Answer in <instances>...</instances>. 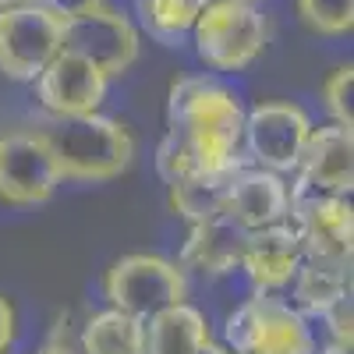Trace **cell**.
Returning a JSON list of instances; mask_svg holds the SVG:
<instances>
[{
    "instance_id": "21",
    "label": "cell",
    "mask_w": 354,
    "mask_h": 354,
    "mask_svg": "<svg viewBox=\"0 0 354 354\" xmlns=\"http://www.w3.org/2000/svg\"><path fill=\"white\" fill-rule=\"evenodd\" d=\"M298 15L319 36H347L354 28V0H298Z\"/></svg>"
},
{
    "instance_id": "24",
    "label": "cell",
    "mask_w": 354,
    "mask_h": 354,
    "mask_svg": "<svg viewBox=\"0 0 354 354\" xmlns=\"http://www.w3.org/2000/svg\"><path fill=\"white\" fill-rule=\"evenodd\" d=\"M39 4L50 8L53 15H61V18H75V15H85V11L100 8L103 0H39Z\"/></svg>"
},
{
    "instance_id": "28",
    "label": "cell",
    "mask_w": 354,
    "mask_h": 354,
    "mask_svg": "<svg viewBox=\"0 0 354 354\" xmlns=\"http://www.w3.org/2000/svg\"><path fill=\"white\" fill-rule=\"evenodd\" d=\"M15 4H32V0H0V8H15Z\"/></svg>"
},
{
    "instance_id": "9",
    "label": "cell",
    "mask_w": 354,
    "mask_h": 354,
    "mask_svg": "<svg viewBox=\"0 0 354 354\" xmlns=\"http://www.w3.org/2000/svg\"><path fill=\"white\" fill-rule=\"evenodd\" d=\"M57 185H61V174L36 131L0 138V202L39 205L57 192Z\"/></svg>"
},
{
    "instance_id": "7",
    "label": "cell",
    "mask_w": 354,
    "mask_h": 354,
    "mask_svg": "<svg viewBox=\"0 0 354 354\" xmlns=\"http://www.w3.org/2000/svg\"><path fill=\"white\" fill-rule=\"evenodd\" d=\"M61 46L96 64L106 78H117L138 61V28L128 15L100 4L85 15L64 18Z\"/></svg>"
},
{
    "instance_id": "23",
    "label": "cell",
    "mask_w": 354,
    "mask_h": 354,
    "mask_svg": "<svg viewBox=\"0 0 354 354\" xmlns=\"http://www.w3.org/2000/svg\"><path fill=\"white\" fill-rule=\"evenodd\" d=\"M322 319H326V326H330L333 344H344V347L354 344V308H351V294H347V298H340L337 305H330L326 312H322Z\"/></svg>"
},
{
    "instance_id": "16",
    "label": "cell",
    "mask_w": 354,
    "mask_h": 354,
    "mask_svg": "<svg viewBox=\"0 0 354 354\" xmlns=\"http://www.w3.org/2000/svg\"><path fill=\"white\" fill-rule=\"evenodd\" d=\"M241 167H245V160H230V163L213 167V170H195V174L177 177V181H170V205L188 223L223 216L227 195L234 188V177L241 174Z\"/></svg>"
},
{
    "instance_id": "29",
    "label": "cell",
    "mask_w": 354,
    "mask_h": 354,
    "mask_svg": "<svg viewBox=\"0 0 354 354\" xmlns=\"http://www.w3.org/2000/svg\"><path fill=\"white\" fill-rule=\"evenodd\" d=\"M241 4H255V0H241Z\"/></svg>"
},
{
    "instance_id": "22",
    "label": "cell",
    "mask_w": 354,
    "mask_h": 354,
    "mask_svg": "<svg viewBox=\"0 0 354 354\" xmlns=\"http://www.w3.org/2000/svg\"><path fill=\"white\" fill-rule=\"evenodd\" d=\"M322 96H326V106L333 113V121L344 128H354V68L344 64L337 68L326 85H322Z\"/></svg>"
},
{
    "instance_id": "20",
    "label": "cell",
    "mask_w": 354,
    "mask_h": 354,
    "mask_svg": "<svg viewBox=\"0 0 354 354\" xmlns=\"http://www.w3.org/2000/svg\"><path fill=\"white\" fill-rule=\"evenodd\" d=\"M202 0H138V21L163 46H181L192 36Z\"/></svg>"
},
{
    "instance_id": "10",
    "label": "cell",
    "mask_w": 354,
    "mask_h": 354,
    "mask_svg": "<svg viewBox=\"0 0 354 354\" xmlns=\"http://www.w3.org/2000/svg\"><path fill=\"white\" fill-rule=\"evenodd\" d=\"M294 170H298V185L290 188V198L351 195V188H354V128H344L337 121L326 128H312Z\"/></svg>"
},
{
    "instance_id": "14",
    "label": "cell",
    "mask_w": 354,
    "mask_h": 354,
    "mask_svg": "<svg viewBox=\"0 0 354 354\" xmlns=\"http://www.w3.org/2000/svg\"><path fill=\"white\" fill-rule=\"evenodd\" d=\"M287 213H290V188L283 185V177L266 167H241L227 195L223 216L245 230H259L287 220Z\"/></svg>"
},
{
    "instance_id": "4",
    "label": "cell",
    "mask_w": 354,
    "mask_h": 354,
    "mask_svg": "<svg viewBox=\"0 0 354 354\" xmlns=\"http://www.w3.org/2000/svg\"><path fill=\"white\" fill-rule=\"evenodd\" d=\"M227 344L234 354H315L305 315L273 294H259L227 319Z\"/></svg>"
},
{
    "instance_id": "8",
    "label": "cell",
    "mask_w": 354,
    "mask_h": 354,
    "mask_svg": "<svg viewBox=\"0 0 354 354\" xmlns=\"http://www.w3.org/2000/svg\"><path fill=\"white\" fill-rule=\"evenodd\" d=\"M312 121L301 106L294 103H259L245 113V145L248 156L266 170H294L308 142Z\"/></svg>"
},
{
    "instance_id": "26",
    "label": "cell",
    "mask_w": 354,
    "mask_h": 354,
    "mask_svg": "<svg viewBox=\"0 0 354 354\" xmlns=\"http://www.w3.org/2000/svg\"><path fill=\"white\" fill-rule=\"evenodd\" d=\"M36 354H75L68 344H46V347H39Z\"/></svg>"
},
{
    "instance_id": "25",
    "label": "cell",
    "mask_w": 354,
    "mask_h": 354,
    "mask_svg": "<svg viewBox=\"0 0 354 354\" xmlns=\"http://www.w3.org/2000/svg\"><path fill=\"white\" fill-rule=\"evenodd\" d=\"M11 340H15V308L0 298V354H8Z\"/></svg>"
},
{
    "instance_id": "2",
    "label": "cell",
    "mask_w": 354,
    "mask_h": 354,
    "mask_svg": "<svg viewBox=\"0 0 354 354\" xmlns=\"http://www.w3.org/2000/svg\"><path fill=\"white\" fill-rule=\"evenodd\" d=\"M57 163L61 181H110L124 174L135 142L128 128H121L110 117L93 113H50L32 128Z\"/></svg>"
},
{
    "instance_id": "12",
    "label": "cell",
    "mask_w": 354,
    "mask_h": 354,
    "mask_svg": "<svg viewBox=\"0 0 354 354\" xmlns=\"http://www.w3.org/2000/svg\"><path fill=\"white\" fill-rule=\"evenodd\" d=\"M106 75L71 50H57L36 75V93L46 113H93L106 96Z\"/></svg>"
},
{
    "instance_id": "3",
    "label": "cell",
    "mask_w": 354,
    "mask_h": 354,
    "mask_svg": "<svg viewBox=\"0 0 354 354\" xmlns=\"http://www.w3.org/2000/svg\"><path fill=\"white\" fill-rule=\"evenodd\" d=\"M195 50L216 71L248 68L266 46V18L241 0H202L192 25Z\"/></svg>"
},
{
    "instance_id": "19",
    "label": "cell",
    "mask_w": 354,
    "mask_h": 354,
    "mask_svg": "<svg viewBox=\"0 0 354 354\" xmlns=\"http://www.w3.org/2000/svg\"><path fill=\"white\" fill-rule=\"evenodd\" d=\"M82 354H145V319L110 308L88 319Z\"/></svg>"
},
{
    "instance_id": "5",
    "label": "cell",
    "mask_w": 354,
    "mask_h": 354,
    "mask_svg": "<svg viewBox=\"0 0 354 354\" xmlns=\"http://www.w3.org/2000/svg\"><path fill=\"white\" fill-rule=\"evenodd\" d=\"M61 28L64 18L39 0L0 8V71L15 82H36L50 57L61 50Z\"/></svg>"
},
{
    "instance_id": "15",
    "label": "cell",
    "mask_w": 354,
    "mask_h": 354,
    "mask_svg": "<svg viewBox=\"0 0 354 354\" xmlns=\"http://www.w3.org/2000/svg\"><path fill=\"white\" fill-rule=\"evenodd\" d=\"M245 234V227L227 216L192 223V234L181 252V270H195L202 277H227L230 270H241Z\"/></svg>"
},
{
    "instance_id": "27",
    "label": "cell",
    "mask_w": 354,
    "mask_h": 354,
    "mask_svg": "<svg viewBox=\"0 0 354 354\" xmlns=\"http://www.w3.org/2000/svg\"><path fill=\"white\" fill-rule=\"evenodd\" d=\"M322 354H351V347H344V344H330Z\"/></svg>"
},
{
    "instance_id": "6",
    "label": "cell",
    "mask_w": 354,
    "mask_h": 354,
    "mask_svg": "<svg viewBox=\"0 0 354 354\" xmlns=\"http://www.w3.org/2000/svg\"><path fill=\"white\" fill-rule=\"evenodd\" d=\"M103 290L113 308L138 315V319H149L153 312H160L167 305L185 301L188 280H185L181 266H174L160 255H124L110 266Z\"/></svg>"
},
{
    "instance_id": "1",
    "label": "cell",
    "mask_w": 354,
    "mask_h": 354,
    "mask_svg": "<svg viewBox=\"0 0 354 354\" xmlns=\"http://www.w3.org/2000/svg\"><path fill=\"white\" fill-rule=\"evenodd\" d=\"M241 142L245 110L230 88L209 78H181L170 88L167 135L156 153V167L167 185L185 174L241 160Z\"/></svg>"
},
{
    "instance_id": "17",
    "label": "cell",
    "mask_w": 354,
    "mask_h": 354,
    "mask_svg": "<svg viewBox=\"0 0 354 354\" xmlns=\"http://www.w3.org/2000/svg\"><path fill=\"white\" fill-rule=\"evenodd\" d=\"M209 326L198 308L177 301L149 315L145 330V354H205Z\"/></svg>"
},
{
    "instance_id": "13",
    "label": "cell",
    "mask_w": 354,
    "mask_h": 354,
    "mask_svg": "<svg viewBox=\"0 0 354 354\" xmlns=\"http://www.w3.org/2000/svg\"><path fill=\"white\" fill-rule=\"evenodd\" d=\"M305 248L301 238L290 223H270L245 234V252H241V270L259 290H277L287 287L294 270L301 266Z\"/></svg>"
},
{
    "instance_id": "18",
    "label": "cell",
    "mask_w": 354,
    "mask_h": 354,
    "mask_svg": "<svg viewBox=\"0 0 354 354\" xmlns=\"http://www.w3.org/2000/svg\"><path fill=\"white\" fill-rule=\"evenodd\" d=\"M294 283V308L322 315L330 305L351 294V262H333V259H301V266L290 277Z\"/></svg>"
},
{
    "instance_id": "11",
    "label": "cell",
    "mask_w": 354,
    "mask_h": 354,
    "mask_svg": "<svg viewBox=\"0 0 354 354\" xmlns=\"http://www.w3.org/2000/svg\"><path fill=\"white\" fill-rule=\"evenodd\" d=\"M294 230L308 259L351 262L354 255V209L347 195H298L290 198Z\"/></svg>"
}]
</instances>
